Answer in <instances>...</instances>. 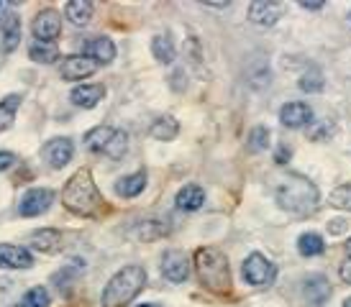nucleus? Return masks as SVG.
<instances>
[{
    "label": "nucleus",
    "mask_w": 351,
    "mask_h": 307,
    "mask_svg": "<svg viewBox=\"0 0 351 307\" xmlns=\"http://www.w3.org/2000/svg\"><path fill=\"white\" fill-rule=\"evenodd\" d=\"M62 205L72 215H80V218H90L100 210L103 195H100L98 184H95L88 169H80L67 180L64 190H62Z\"/></svg>",
    "instance_id": "nucleus-1"
},
{
    "label": "nucleus",
    "mask_w": 351,
    "mask_h": 307,
    "mask_svg": "<svg viewBox=\"0 0 351 307\" xmlns=\"http://www.w3.org/2000/svg\"><path fill=\"white\" fill-rule=\"evenodd\" d=\"M195 271L197 279L208 292L213 295H228L234 287V279H231V267L228 259L218 249H203L195 251Z\"/></svg>",
    "instance_id": "nucleus-2"
},
{
    "label": "nucleus",
    "mask_w": 351,
    "mask_h": 307,
    "mask_svg": "<svg viewBox=\"0 0 351 307\" xmlns=\"http://www.w3.org/2000/svg\"><path fill=\"white\" fill-rule=\"evenodd\" d=\"M274 200L282 210L293 215H311L318 208V187L305 177H285L274 190Z\"/></svg>",
    "instance_id": "nucleus-3"
},
{
    "label": "nucleus",
    "mask_w": 351,
    "mask_h": 307,
    "mask_svg": "<svg viewBox=\"0 0 351 307\" xmlns=\"http://www.w3.org/2000/svg\"><path fill=\"white\" fill-rule=\"evenodd\" d=\"M144 287H147V271H144V267L128 264V267H123L121 271H116L113 277L108 279L100 302H103V307H126Z\"/></svg>",
    "instance_id": "nucleus-4"
},
{
    "label": "nucleus",
    "mask_w": 351,
    "mask_h": 307,
    "mask_svg": "<svg viewBox=\"0 0 351 307\" xmlns=\"http://www.w3.org/2000/svg\"><path fill=\"white\" fill-rule=\"evenodd\" d=\"M241 277H244V282L246 284H252V287H264V284L274 282L277 269L264 259L262 254H256V251H254V254L246 256L244 267H241Z\"/></svg>",
    "instance_id": "nucleus-5"
},
{
    "label": "nucleus",
    "mask_w": 351,
    "mask_h": 307,
    "mask_svg": "<svg viewBox=\"0 0 351 307\" xmlns=\"http://www.w3.org/2000/svg\"><path fill=\"white\" fill-rule=\"evenodd\" d=\"M31 34H34V38L41 41V44L57 41L59 34H62V16H59V10H54V8L39 10L34 23H31Z\"/></svg>",
    "instance_id": "nucleus-6"
},
{
    "label": "nucleus",
    "mask_w": 351,
    "mask_h": 307,
    "mask_svg": "<svg viewBox=\"0 0 351 307\" xmlns=\"http://www.w3.org/2000/svg\"><path fill=\"white\" fill-rule=\"evenodd\" d=\"M54 205V190L49 187H34L29 190L19 202V215L21 218H36V215H44Z\"/></svg>",
    "instance_id": "nucleus-7"
},
{
    "label": "nucleus",
    "mask_w": 351,
    "mask_h": 307,
    "mask_svg": "<svg viewBox=\"0 0 351 307\" xmlns=\"http://www.w3.org/2000/svg\"><path fill=\"white\" fill-rule=\"evenodd\" d=\"M72 156H75V144H72V138H67V136L51 138L49 144L44 146V159L49 162L51 169L67 167V164L72 162Z\"/></svg>",
    "instance_id": "nucleus-8"
},
{
    "label": "nucleus",
    "mask_w": 351,
    "mask_h": 307,
    "mask_svg": "<svg viewBox=\"0 0 351 307\" xmlns=\"http://www.w3.org/2000/svg\"><path fill=\"white\" fill-rule=\"evenodd\" d=\"M95 69H98V62H93L85 54H72V57L62 59V77L69 82H77V79L95 75Z\"/></svg>",
    "instance_id": "nucleus-9"
},
{
    "label": "nucleus",
    "mask_w": 351,
    "mask_h": 307,
    "mask_svg": "<svg viewBox=\"0 0 351 307\" xmlns=\"http://www.w3.org/2000/svg\"><path fill=\"white\" fill-rule=\"evenodd\" d=\"M162 274H165L169 282H185L190 277V261L182 251H165V256H162Z\"/></svg>",
    "instance_id": "nucleus-10"
},
{
    "label": "nucleus",
    "mask_w": 351,
    "mask_h": 307,
    "mask_svg": "<svg viewBox=\"0 0 351 307\" xmlns=\"http://www.w3.org/2000/svg\"><path fill=\"white\" fill-rule=\"evenodd\" d=\"M31 267H34V254L26 246L0 243V269H31Z\"/></svg>",
    "instance_id": "nucleus-11"
},
{
    "label": "nucleus",
    "mask_w": 351,
    "mask_h": 307,
    "mask_svg": "<svg viewBox=\"0 0 351 307\" xmlns=\"http://www.w3.org/2000/svg\"><path fill=\"white\" fill-rule=\"evenodd\" d=\"M282 5L280 3H269V0H256L249 5V21L256 23V26H262V29H269L274 26L280 16H282Z\"/></svg>",
    "instance_id": "nucleus-12"
},
{
    "label": "nucleus",
    "mask_w": 351,
    "mask_h": 307,
    "mask_svg": "<svg viewBox=\"0 0 351 307\" xmlns=\"http://www.w3.org/2000/svg\"><path fill=\"white\" fill-rule=\"evenodd\" d=\"M280 121L285 128H302L313 123V108L308 103H285L280 110Z\"/></svg>",
    "instance_id": "nucleus-13"
},
{
    "label": "nucleus",
    "mask_w": 351,
    "mask_h": 307,
    "mask_svg": "<svg viewBox=\"0 0 351 307\" xmlns=\"http://www.w3.org/2000/svg\"><path fill=\"white\" fill-rule=\"evenodd\" d=\"M85 57L98 64H110L116 59V44L108 36H93L85 41Z\"/></svg>",
    "instance_id": "nucleus-14"
},
{
    "label": "nucleus",
    "mask_w": 351,
    "mask_h": 307,
    "mask_svg": "<svg viewBox=\"0 0 351 307\" xmlns=\"http://www.w3.org/2000/svg\"><path fill=\"white\" fill-rule=\"evenodd\" d=\"M0 41H3V51H16L21 41V19L8 10V13H3V19H0Z\"/></svg>",
    "instance_id": "nucleus-15"
},
{
    "label": "nucleus",
    "mask_w": 351,
    "mask_h": 307,
    "mask_svg": "<svg viewBox=\"0 0 351 307\" xmlns=\"http://www.w3.org/2000/svg\"><path fill=\"white\" fill-rule=\"evenodd\" d=\"M106 97V87L103 85H77L72 87V93H69V100L75 103L77 108H85V110H90V108H95Z\"/></svg>",
    "instance_id": "nucleus-16"
},
{
    "label": "nucleus",
    "mask_w": 351,
    "mask_h": 307,
    "mask_svg": "<svg viewBox=\"0 0 351 307\" xmlns=\"http://www.w3.org/2000/svg\"><path fill=\"white\" fill-rule=\"evenodd\" d=\"M175 205L182 212H195L205 205V190L200 184H185L182 190L177 192Z\"/></svg>",
    "instance_id": "nucleus-17"
},
{
    "label": "nucleus",
    "mask_w": 351,
    "mask_h": 307,
    "mask_svg": "<svg viewBox=\"0 0 351 307\" xmlns=\"http://www.w3.org/2000/svg\"><path fill=\"white\" fill-rule=\"evenodd\" d=\"M29 243L41 254H57L62 249V233L57 228H41L29 236Z\"/></svg>",
    "instance_id": "nucleus-18"
},
{
    "label": "nucleus",
    "mask_w": 351,
    "mask_h": 307,
    "mask_svg": "<svg viewBox=\"0 0 351 307\" xmlns=\"http://www.w3.org/2000/svg\"><path fill=\"white\" fill-rule=\"evenodd\" d=\"M147 190V172L141 169V172H134V174H126V177H121L116 182V195L118 197H138L141 192Z\"/></svg>",
    "instance_id": "nucleus-19"
},
{
    "label": "nucleus",
    "mask_w": 351,
    "mask_h": 307,
    "mask_svg": "<svg viewBox=\"0 0 351 307\" xmlns=\"http://www.w3.org/2000/svg\"><path fill=\"white\" fill-rule=\"evenodd\" d=\"M116 131L118 128H113V125H95V128H90L88 134H85V146L95 154H106Z\"/></svg>",
    "instance_id": "nucleus-20"
},
{
    "label": "nucleus",
    "mask_w": 351,
    "mask_h": 307,
    "mask_svg": "<svg viewBox=\"0 0 351 307\" xmlns=\"http://www.w3.org/2000/svg\"><path fill=\"white\" fill-rule=\"evenodd\" d=\"M302 292H305L308 302H313V305H323L326 299L331 297V284H328V279L326 277L315 274V277H308L305 282H302Z\"/></svg>",
    "instance_id": "nucleus-21"
},
{
    "label": "nucleus",
    "mask_w": 351,
    "mask_h": 307,
    "mask_svg": "<svg viewBox=\"0 0 351 307\" xmlns=\"http://www.w3.org/2000/svg\"><path fill=\"white\" fill-rule=\"evenodd\" d=\"M93 3L88 0H69L67 5H64V16L67 21H72L75 26H88L90 19H93Z\"/></svg>",
    "instance_id": "nucleus-22"
},
{
    "label": "nucleus",
    "mask_w": 351,
    "mask_h": 307,
    "mask_svg": "<svg viewBox=\"0 0 351 307\" xmlns=\"http://www.w3.org/2000/svg\"><path fill=\"white\" fill-rule=\"evenodd\" d=\"M149 134H152V138H156V141H172V138H177V134H180V123H177L172 115H162V118H156L154 123H152Z\"/></svg>",
    "instance_id": "nucleus-23"
},
{
    "label": "nucleus",
    "mask_w": 351,
    "mask_h": 307,
    "mask_svg": "<svg viewBox=\"0 0 351 307\" xmlns=\"http://www.w3.org/2000/svg\"><path fill=\"white\" fill-rule=\"evenodd\" d=\"M152 54H154L156 62H162V64H172L175 62V41L169 34H159V36L152 38Z\"/></svg>",
    "instance_id": "nucleus-24"
},
{
    "label": "nucleus",
    "mask_w": 351,
    "mask_h": 307,
    "mask_svg": "<svg viewBox=\"0 0 351 307\" xmlns=\"http://www.w3.org/2000/svg\"><path fill=\"white\" fill-rule=\"evenodd\" d=\"M21 103H23V97L16 95V93H13V95H5L3 100H0V134H3V131H8L10 125H13Z\"/></svg>",
    "instance_id": "nucleus-25"
},
{
    "label": "nucleus",
    "mask_w": 351,
    "mask_h": 307,
    "mask_svg": "<svg viewBox=\"0 0 351 307\" xmlns=\"http://www.w3.org/2000/svg\"><path fill=\"white\" fill-rule=\"evenodd\" d=\"M29 57L39 64H54L59 59V49L54 44H41V41H31Z\"/></svg>",
    "instance_id": "nucleus-26"
},
{
    "label": "nucleus",
    "mask_w": 351,
    "mask_h": 307,
    "mask_svg": "<svg viewBox=\"0 0 351 307\" xmlns=\"http://www.w3.org/2000/svg\"><path fill=\"white\" fill-rule=\"evenodd\" d=\"M298 251H300L302 256H321L323 251H326V243L318 233H302L300 238H298Z\"/></svg>",
    "instance_id": "nucleus-27"
},
{
    "label": "nucleus",
    "mask_w": 351,
    "mask_h": 307,
    "mask_svg": "<svg viewBox=\"0 0 351 307\" xmlns=\"http://www.w3.org/2000/svg\"><path fill=\"white\" fill-rule=\"evenodd\" d=\"M167 233H169V228L162 221H141L136 228V236L141 241H156L162 238V236H167Z\"/></svg>",
    "instance_id": "nucleus-28"
},
{
    "label": "nucleus",
    "mask_w": 351,
    "mask_h": 307,
    "mask_svg": "<svg viewBox=\"0 0 351 307\" xmlns=\"http://www.w3.org/2000/svg\"><path fill=\"white\" fill-rule=\"evenodd\" d=\"M51 295L47 287H31L26 295H23V305L26 307H49Z\"/></svg>",
    "instance_id": "nucleus-29"
},
{
    "label": "nucleus",
    "mask_w": 351,
    "mask_h": 307,
    "mask_svg": "<svg viewBox=\"0 0 351 307\" xmlns=\"http://www.w3.org/2000/svg\"><path fill=\"white\" fill-rule=\"evenodd\" d=\"M126 151H128V134L118 128L116 136H113V141H110V146H108L106 156H110V159H121Z\"/></svg>",
    "instance_id": "nucleus-30"
},
{
    "label": "nucleus",
    "mask_w": 351,
    "mask_h": 307,
    "mask_svg": "<svg viewBox=\"0 0 351 307\" xmlns=\"http://www.w3.org/2000/svg\"><path fill=\"white\" fill-rule=\"evenodd\" d=\"M269 146V131L264 125H256L252 134H249V151L259 154Z\"/></svg>",
    "instance_id": "nucleus-31"
},
{
    "label": "nucleus",
    "mask_w": 351,
    "mask_h": 307,
    "mask_svg": "<svg viewBox=\"0 0 351 307\" xmlns=\"http://www.w3.org/2000/svg\"><path fill=\"white\" fill-rule=\"evenodd\" d=\"M300 90L302 93H321L323 90V75L318 69H308L300 77Z\"/></svg>",
    "instance_id": "nucleus-32"
},
{
    "label": "nucleus",
    "mask_w": 351,
    "mask_h": 307,
    "mask_svg": "<svg viewBox=\"0 0 351 307\" xmlns=\"http://www.w3.org/2000/svg\"><path fill=\"white\" fill-rule=\"evenodd\" d=\"M333 134H336V123L333 121H321V123H315L308 131V136H311L313 141H328Z\"/></svg>",
    "instance_id": "nucleus-33"
},
{
    "label": "nucleus",
    "mask_w": 351,
    "mask_h": 307,
    "mask_svg": "<svg viewBox=\"0 0 351 307\" xmlns=\"http://www.w3.org/2000/svg\"><path fill=\"white\" fill-rule=\"evenodd\" d=\"M331 205L343 208V210H351V184H341L339 190L331 192Z\"/></svg>",
    "instance_id": "nucleus-34"
},
{
    "label": "nucleus",
    "mask_w": 351,
    "mask_h": 307,
    "mask_svg": "<svg viewBox=\"0 0 351 307\" xmlns=\"http://www.w3.org/2000/svg\"><path fill=\"white\" fill-rule=\"evenodd\" d=\"M349 230V221H343V218H336V221L328 223V233L331 236H343Z\"/></svg>",
    "instance_id": "nucleus-35"
},
{
    "label": "nucleus",
    "mask_w": 351,
    "mask_h": 307,
    "mask_svg": "<svg viewBox=\"0 0 351 307\" xmlns=\"http://www.w3.org/2000/svg\"><path fill=\"white\" fill-rule=\"evenodd\" d=\"M16 164V154L13 151H0V172H5Z\"/></svg>",
    "instance_id": "nucleus-36"
},
{
    "label": "nucleus",
    "mask_w": 351,
    "mask_h": 307,
    "mask_svg": "<svg viewBox=\"0 0 351 307\" xmlns=\"http://www.w3.org/2000/svg\"><path fill=\"white\" fill-rule=\"evenodd\" d=\"M341 279L346 284H351V261H343L341 264Z\"/></svg>",
    "instance_id": "nucleus-37"
},
{
    "label": "nucleus",
    "mask_w": 351,
    "mask_h": 307,
    "mask_svg": "<svg viewBox=\"0 0 351 307\" xmlns=\"http://www.w3.org/2000/svg\"><path fill=\"white\" fill-rule=\"evenodd\" d=\"M287 156H290V149H287V146H280L274 159H277V164H285V162H287Z\"/></svg>",
    "instance_id": "nucleus-38"
},
{
    "label": "nucleus",
    "mask_w": 351,
    "mask_h": 307,
    "mask_svg": "<svg viewBox=\"0 0 351 307\" xmlns=\"http://www.w3.org/2000/svg\"><path fill=\"white\" fill-rule=\"evenodd\" d=\"M300 5H302V8H308V10H321L323 8V0H315V3H313V0H302Z\"/></svg>",
    "instance_id": "nucleus-39"
},
{
    "label": "nucleus",
    "mask_w": 351,
    "mask_h": 307,
    "mask_svg": "<svg viewBox=\"0 0 351 307\" xmlns=\"http://www.w3.org/2000/svg\"><path fill=\"white\" fill-rule=\"evenodd\" d=\"M343 249H346V256H349V261H351V238H349V243H346Z\"/></svg>",
    "instance_id": "nucleus-40"
},
{
    "label": "nucleus",
    "mask_w": 351,
    "mask_h": 307,
    "mask_svg": "<svg viewBox=\"0 0 351 307\" xmlns=\"http://www.w3.org/2000/svg\"><path fill=\"white\" fill-rule=\"evenodd\" d=\"M136 307H162V305H154V302H144V305H136Z\"/></svg>",
    "instance_id": "nucleus-41"
},
{
    "label": "nucleus",
    "mask_w": 351,
    "mask_h": 307,
    "mask_svg": "<svg viewBox=\"0 0 351 307\" xmlns=\"http://www.w3.org/2000/svg\"><path fill=\"white\" fill-rule=\"evenodd\" d=\"M343 307H351V297H346V299H343Z\"/></svg>",
    "instance_id": "nucleus-42"
},
{
    "label": "nucleus",
    "mask_w": 351,
    "mask_h": 307,
    "mask_svg": "<svg viewBox=\"0 0 351 307\" xmlns=\"http://www.w3.org/2000/svg\"><path fill=\"white\" fill-rule=\"evenodd\" d=\"M10 307H26V305H23V302H16V305H10Z\"/></svg>",
    "instance_id": "nucleus-43"
},
{
    "label": "nucleus",
    "mask_w": 351,
    "mask_h": 307,
    "mask_svg": "<svg viewBox=\"0 0 351 307\" xmlns=\"http://www.w3.org/2000/svg\"><path fill=\"white\" fill-rule=\"evenodd\" d=\"M0 10H3V5H0Z\"/></svg>",
    "instance_id": "nucleus-44"
}]
</instances>
